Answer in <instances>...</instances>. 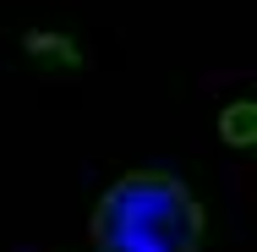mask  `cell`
I'll return each mask as SVG.
<instances>
[{
	"instance_id": "1",
	"label": "cell",
	"mask_w": 257,
	"mask_h": 252,
	"mask_svg": "<svg viewBox=\"0 0 257 252\" xmlns=\"http://www.w3.org/2000/svg\"><path fill=\"white\" fill-rule=\"evenodd\" d=\"M203 203L164 170L120 176L93 208V252H203Z\"/></svg>"
},
{
	"instance_id": "2",
	"label": "cell",
	"mask_w": 257,
	"mask_h": 252,
	"mask_svg": "<svg viewBox=\"0 0 257 252\" xmlns=\"http://www.w3.org/2000/svg\"><path fill=\"white\" fill-rule=\"evenodd\" d=\"M219 137H224L230 148H246V143H252V104H246V99L224 110V121H219Z\"/></svg>"
}]
</instances>
